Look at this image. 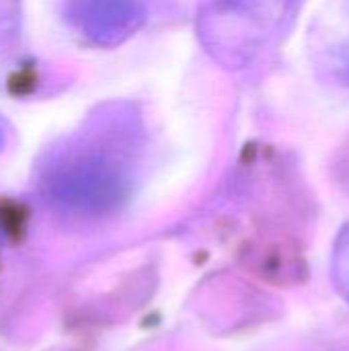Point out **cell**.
Segmentation results:
<instances>
[{
    "label": "cell",
    "instance_id": "cell-1",
    "mask_svg": "<svg viewBox=\"0 0 349 351\" xmlns=\"http://www.w3.org/2000/svg\"><path fill=\"white\" fill-rule=\"evenodd\" d=\"M288 0H208L197 19L200 39L224 66L247 64L276 31Z\"/></svg>",
    "mask_w": 349,
    "mask_h": 351
},
{
    "label": "cell",
    "instance_id": "cell-2",
    "mask_svg": "<svg viewBox=\"0 0 349 351\" xmlns=\"http://www.w3.org/2000/svg\"><path fill=\"white\" fill-rule=\"evenodd\" d=\"M146 19L144 0H70L68 21L99 45H117Z\"/></svg>",
    "mask_w": 349,
    "mask_h": 351
},
{
    "label": "cell",
    "instance_id": "cell-3",
    "mask_svg": "<svg viewBox=\"0 0 349 351\" xmlns=\"http://www.w3.org/2000/svg\"><path fill=\"white\" fill-rule=\"evenodd\" d=\"M323 35V64L349 84V0H339L337 6L325 14L321 29Z\"/></svg>",
    "mask_w": 349,
    "mask_h": 351
},
{
    "label": "cell",
    "instance_id": "cell-4",
    "mask_svg": "<svg viewBox=\"0 0 349 351\" xmlns=\"http://www.w3.org/2000/svg\"><path fill=\"white\" fill-rule=\"evenodd\" d=\"M331 278L337 294L349 302V224L339 232L335 241L331 257Z\"/></svg>",
    "mask_w": 349,
    "mask_h": 351
},
{
    "label": "cell",
    "instance_id": "cell-5",
    "mask_svg": "<svg viewBox=\"0 0 349 351\" xmlns=\"http://www.w3.org/2000/svg\"><path fill=\"white\" fill-rule=\"evenodd\" d=\"M4 142H6V128H4V123H2V119H0V150H2V146H4Z\"/></svg>",
    "mask_w": 349,
    "mask_h": 351
}]
</instances>
